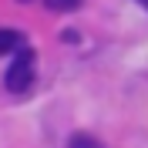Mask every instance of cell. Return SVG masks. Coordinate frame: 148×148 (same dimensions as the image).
<instances>
[{"instance_id": "6da1fadb", "label": "cell", "mask_w": 148, "mask_h": 148, "mask_svg": "<svg viewBox=\"0 0 148 148\" xmlns=\"http://www.w3.org/2000/svg\"><path fill=\"white\" fill-rule=\"evenodd\" d=\"M34 51L30 47H20L17 54L10 57V64H7V71H3V88H7L10 94H24L34 84Z\"/></svg>"}, {"instance_id": "7a4b0ae2", "label": "cell", "mask_w": 148, "mask_h": 148, "mask_svg": "<svg viewBox=\"0 0 148 148\" xmlns=\"http://www.w3.org/2000/svg\"><path fill=\"white\" fill-rule=\"evenodd\" d=\"M20 47H24V37H20L17 30H10V27H0V57H7V54H17Z\"/></svg>"}, {"instance_id": "3957f363", "label": "cell", "mask_w": 148, "mask_h": 148, "mask_svg": "<svg viewBox=\"0 0 148 148\" xmlns=\"http://www.w3.org/2000/svg\"><path fill=\"white\" fill-rule=\"evenodd\" d=\"M67 148H104V145H101L98 138H91V135H71Z\"/></svg>"}, {"instance_id": "277c9868", "label": "cell", "mask_w": 148, "mask_h": 148, "mask_svg": "<svg viewBox=\"0 0 148 148\" xmlns=\"http://www.w3.org/2000/svg\"><path fill=\"white\" fill-rule=\"evenodd\" d=\"M84 0H47V7L57 10V14H71V10H77Z\"/></svg>"}, {"instance_id": "5b68a950", "label": "cell", "mask_w": 148, "mask_h": 148, "mask_svg": "<svg viewBox=\"0 0 148 148\" xmlns=\"http://www.w3.org/2000/svg\"><path fill=\"white\" fill-rule=\"evenodd\" d=\"M135 3H138V7H145V10H148V0H135Z\"/></svg>"}, {"instance_id": "8992f818", "label": "cell", "mask_w": 148, "mask_h": 148, "mask_svg": "<svg viewBox=\"0 0 148 148\" xmlns=\"http://www.w3.org/2000/svg\"><path fill=\"white\" fill-rule=\"evenodd\" d=\"M20 3H30V0H20Z\"/></svg>"}]
</instances>
